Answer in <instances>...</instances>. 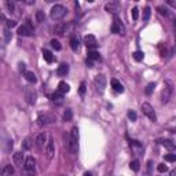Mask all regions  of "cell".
Returning <instances> with one entry per match:
<instances>
[{"label":"cell","instance_id":"cell-1","mask_svg":"<svg viewBox=\"0 0 176 176\" xmlns=\"http://www.w3.org/2000/svg\"><path fill=\"white\" fill-rule=\"evenodd\" d=\"M77 150H78V129L77 127H73L69 135V151L72 154H76Z\"/></svg>","mask_w":176,"mask_h":176},{"label":"cell","instance_id":"cell-2","mask_svg":"<svg viewBox=\"0 0 176 176\" xmlns=\"http://www.w3.org/2000/svg\"><path fill=\"white\" fill-rule=\"evenodd\" d=\"M66 15V8L61 4H55L50 11V17L55 21H59V19H62L63 17Z\"/></svg>","mask_w":176,"mask_h":176},{"label":"cell","instance_id":"cell-3","mask_svg":"<svg viewBox=\"0 0 176 176\" xmlns=\"http://www.w3.org/2000/svg\"><path fill=\"white\" fill-rule=\"evenodd\" d=\"M57 121V117L55 114L52 113H44V114H40L37 117V124L40 127H44V125H48V124H54Z\"/></svg>","mask_w":176,"mask_h":176},{"label":"cell","instance_id":"cell-4","mask_svg":"<svg viewBox=\"0 0 176 176\" xmlns=\"http://www.w3.org/2000/svg\"><path fill=\"white\" fill-rule=\"evenodd\" d=\"M172 91H173V86H172V83L167 81V83H165V86H164V88H163V91H161V102H163V103H167L168 100L171 99Z\"/></svg>","mask_w":176,"mask_h":176},{"label":"cell","instance_id":"cell-5","mask_svg":"<svg viewBox=\"0 0 176 176\" xmlns=\"http://www.w3.org/2000/svg\"><path fill=\"white\" fill-rule=\"evenodd\" d=\"M142 112H143V114H145L147 118H150L151 121H157V116H156V112H154L153 106L150 103H143L142 105Z\"/></svg>","mask_w":176,"mask_h":176},{"label":"cell","instance_id":"cell-6","mask_svg":"<svg viewBox=\"0 0 176 176\" xmlns=\"http://www.w3.org/2000/svg\"><path fill=\"white\" fill-rule=\"evenodd\" d=\"M55 154V143H54V138L50 136L48 138V142H47V146H45V156H47V160H51Z\"/></svg>","mask_w":176,"mask_h":176},{"label":"cell","instance_id":"cell-7","mask_svg":"<svg viewBox=\"0 0 176 176\" xmlns=\"http://www.w3.org/2000/svg\"><path fill=\"white\" fill-rule=\"evenodd\" d=\"M95 87L98 88V91L99 92H103L105 88H106V77L103 76V74H98V76L95 77Z\"/></svg>","mask_w":176,"mask_h":176},{"label":"cell","instance_id":"cell-8","mask_svg":"<svg viewBox=\"0 0 176 176\" xmlns=\"http://www.w3.org/2000/svg\"><path fill=\"white\" fill-rule=\"evenodd\" d=\"M112 33H116V35H124V28H122V23L120 22L117 15H114V21L113 25H112Z\"/></svg>","mask_w":176,"mask_h":176},{"label":"cell","instance_id":"cell-9","mask_svg":"<svg viewBox=\"0 0 176 176\" xmlns=\"http://www.w3.org/2000/svg\"><path fill=\"white\" fill-rule=\"evenodd\" d=\"M25 99L29 105H35L37 99V92L33 88H28L26 92H25Z\"/></svg>","mask_w":176,"mask_h":176},{"label":"cell","instance_id":"cell-10","mask_svg":"<svg viewBox=\"0 0 176 176\" xmlns=\"http://www.w3.org/2000/svg\"><path fill=\"white\" fill-rule=\"evenodd\" d=\"M3 149H4L6 153H10L13 150V139L7 135V132L3 134Z\"/></svg>","mask_w":176,"mask_h":176},{"label":"cell","instance_id":"cell-11","mask_svg":"<svg viewBox=\"0 0 176 176\" xmlns=\"http://www.w3.org/2000/svg\"><path fill=\"white\" fill-rule=\"evenodd\" d=\"M47 142H48V139H47V134L45 132H40L36 136V146L39 149H43L44 146H47Z\"/></svg>","mask_w":176,"mask_h":176},{"label":"cell","instance_id":"cell-12","mask_svg":"<svg viewBox=\"0 0 176 176\" xmlns=\"http://www.w3.org/2000/svg\"><path fill=\"white\" fill-rule=\"evenodd\" d=\"M105 10L107 11V13H112V14H116L120 11V4H118V1H110V3H106L105 4Z\"/></svg>","mask_w":176,"mask_h":176},{"label":"cell","instance_id":"cell-13","mask_svg":"<svg viewBox=\"0 0 176 176\" xmlns=\"http://www.w3.org/2000/svg\"><path fill=\"white\" fill-rule=\"evenodd\" d=\"M84 44L87 45V48L94 50V48H96L98 43H96V39H95V36H92V35H88V36L84 37Z\"/></svg>","mask_w":176,"mask_h":176},{"label":"cell","instance_id":"cell-14","mask_svg":"<svg viewBox=\"0 0 176 176\" xmlns=\"http://www.w3.org/2000/svg\"><path fill=\"white\" fill-rule=\"evenodd\" d=\"M35 167H36V160L32 157V156L26 157L25 163H23V168H25V171H35Z\"/></svg>","mask_w":176,"mask_h":176},{"label":"cell","instance_id":"cell-15","mask_svg":"<svg viewBox=\"0 0 176 176\" xmlns=\"http://www.w3.org/2000/svg\"><path fill=\"white\" fill-rule=\"evenodd\" d=\"M66 29H68V23H66V22H59V23L55 25L54 32L58 35V36H62V35H65Z\"/></svg>","mask_w":176,"mask_h":176},{"label":"cell","instance_id":"cell-16","mask_svg":"<svg viewBox=\"0 0 176 176\" xmlns=\"http://www.w3.org/2000/svg\"><path fill=\"white\" fill-rule=\"evenodd\" d=\"M18 33L21 35V36H30L32 33H33V29L29 26H26V25H22V26L18 28Z\"/></svg>","mask_w":176,"mask_h":176},{"label":"cell","instance_id":"cell-17","mask_svg":"<svg viewBox=\"0 0 176 176\" xmlns=\"http://www.w3.org/2000/svg\"><path fill=\"white\" fill-rule=\"evenodd\" d=\"M13 160H14V164H15V165H18V167H22L23 154L21 153V151H17V153H14V156H13Z\"/></svg>","mask_w":176,"mask_h":176},{"label":"cell","instance_id":"cell-18","mask_svg":"<svg viewBox=\"0 0 176 176\" xmlns=\"http://www.w3.org/2000/svg\"><path fill=\"white\" fill-rule=\"evenodd\" d=\"M112 87H113V90L116 91V92H118V94H122V92H124V87H122V84L118 81V80H116V78L112 80Z\"/></svg>","mask_w":176,"mask_h":176},{"label":"cell","instance_id":"cell-19","mask_svg":"<svg viewBox=\"0 0 176 176\" xmlns=\"http://www.w3.org/2000/svg\"><path fill=\"white\" fill-rule=\"evenodd\" d=\"M131 147L136 151L138 156H140V153H143V146L140 145V142H136V140H132L131 142Z\"/></svg>","mask_w":176,"mask_h":176},{"label":"cell","instance_id":"cell-20","mask_svg":"<svg viewBox=\"0 0 176 176\" xmlns=\"http://www.w3.org/2000/svg\"><path fill=\"white\" fill-rule=\"evenodd\" d=\"M69 72V66L66 63H62V65H59L58 66V74L59 76H66Z\"/></svg>","mask_w":176,"mask_h":176},{"label":"cell","instance_id":"cell-21","mask_svg":"<svg viewBox=\"0 0 176 176\" xmlns=\"http://www.w3.org/2000/svg\"><path fill=\"white\" fill-rule=\"evenodd\" d=\"M69 84H66L65 81H61L58 84V92H61V94H66V92H69Z\"/></svg>","mask_w":176,"mask_h":176},{"label":"cell","instance_id":"cell-22","mask_svg":"<svg viewBox=\"0 0 176 176\" xmlns=\"http://www.w3.org/2000/svg\"><path fill=\"white\" fill-rule=\"evenodd\" d=\"M43 57H44L45 62H48V63L54 62V55H52V52H51V51L44 50V51H43Z\"/></svg>","mask_w":176,"mask_h":176},{"label":"cell","instance_id":"cell-23","mask_svg":"<svg viewBox=\"0 0 176 176\" xmlns=\"http://www.w3.org/2000/svg\"><path fill=\"white\" fill-rule=\"evenodd\" d=\"M161 143H163V146L165 147V149L171 150V151H173V150L176 149V145L173 143V142H172V140H163Z\"/></svg>","mask_w":176,"mask_h":176},{"label":"cell","instance_id":"cell-24","mask_svg":"<svg viewBox=\"0 0 176 176\" xmlns=\"http://www.w3.org/2000/svg\"><path fill=\"white\" fill-rule=\"evenodd\" d=\"M14 173V167L13 165H6L1 171V175L3 176H11Z\"/></svg>","mask_w":176,"mask_h":176},{"label":"cell","instance_id":"cell-25","mask_svg":"<svg viewBox=\"0 0 176 176\" xmlns=\"http://www.w3.org/2000/svg\"><path fill=\"white\" fill-rule=\"evenodd\" d=\"M70 47H72L73 51L78 50V47H80V41H78V39H77L76 36H73L72 39H70Z\"/></svg>","mask_w":176,"mask_h":176},{"label":"cell","instance_id":"cell-26","mask_svg":"<svg viewBox=\"0 0 176 176\" xmlns=\"http://www.w3.org/2000/svg\"><path fill=\"white\" fill-rule=\"evenodd\" d=\"M25 78H26L29 83H36L37 78H36V74L33 72H25Z\"/></svg>","mask_w":176,"mask_h":176},{"label":"cell","instance_id":"cell-27","mask_svg":"<svg viewBox=\"0 0 176 176\" xmlns=\"http://www.w3.org/2000/svg\"><path fill=\"white\" fill-rule=\"evenodd\" d=\"M99 59H100L99 52H96V51H90L88 52V61H99Z\"/></svg>","mask_w":176,"mask_h":176},{"label":"cell","instance_id":"cell-28","mask_svg":"<svg viewBox=\"0 0 176 176\" xmlns=\"http://www.w3.org/2000/svg\"><path fill=\"white\" fill-rule=\"evenodd\" d=\"M32 146H33V143H32V139H30V138H26V139L22 142V149H23V150H30Z\"/></svg>","mask_w":176,"mask_h":176},{"label":"cell","instance_id":"cell-29","mask_svg":"<svg viewBox=\"0 0 176 176\" xmlns=\"http://www.w3.org/2000/svg\"><path fill=\"white\" fill-rule=\"evenodd\" d=\"M50 99L54 100V102H61V100H62V94L57 91V92H54L52 95H50Z\"/></svg>","mask_w":176,"mask_h":176},{"label":"cell","instance_id":"cell-30","mask_svg":"<svg viewBox=\"0 0 176 176\" xmlns=\"http://www.w3.org/2000/svg\"><path fill=\"white\" fill-rule=\"evenodd\" d=\"M143 57H145V54H143L142 51H135V52H134V59H135L136 62H140V61L143 59Z\"/></svg>","mask_w":176,"mask_h":176},{"label":"cell","instance_id":"cell-31","mask_svg":"<svg viewBox=\"0 0 176 176\" xmlns=\"http://www.w3.org/2000/svg\"><path fill=\"white\" fill-rule=\"evenodd\" d=\"M129 168H131L132 171L138 172V171H139V168H140V165H139V161H136V160H134V161H131V164H129Z\"/></svg>","mask_w":176,"mask_h":176},{"label":"cell","instance_id":"cell-32","mask_svg":"<svg viewBox=\"0 0 176 176\" xmlns=\"http://www.w3.org/2000/svg\"><path fill=\"white\" fill-rule=\"evenodd\" d=\"M3 36H4V40L6 43H8L10 40H11V32H10L8 28H6L4 30H3Z\"/></svg>","mask_w":176,"mask_h":176},{"label":"cell","instance_id":"cell-33","mask_svg":"<svg viewBox=\"0 0 176 176\" xmlns=\"http://www.w3.org/2000/svg\"><path fill=\"white\" fill-rule=\"evenodd\" d=\"M72 117H73L72 110H70V109H66V110H65V113H63V118H65L66 121H70V120H72Z\"/></svg>","mask_w":176,"mask_h":176},{"label":"cell","instance_id":"cell-34","mask_svg":"<svg viewBox=\"0 0 176 176\" xmlns=\"http://www.w3.org/2000/svg\"><path fill=\"white\" fill-rule=\"evenodd\" d=\"M36 19H37V22H44L45 21V15H44V13L43 11H37L36 13Z\"/></svg>","mask_w":176,"mask_h":176},{"label":"cell","instance_id":"cell-35","mask_svg":"<svg viewBox=\"0 0 176 176\" xmlns=\"http://www.w3.org/2000/svg\"><path fill=\"white\" fill-rule=\"evenodd\" d=\"M150 14H151L150 7H146V8L143 10V21H149V19H150Z\"/></svg>","mask_w":176,"mask_h":176},{"label":"cell","instance_id":"cell-36","mask_svg":"<svg viewBox=\"0 0 176 176\" xmlns=\"http://www.w3.org/2000/svg\"><path fill=\"white\" fill-rule=\"evenodd\" d=\"M154 88H156V84H154V83H150V84H147V87H146V90H145L146 95H151V92H153Z\"/></svg>","mask_w":176,"mask_h":176},{"label":"cell","instance_id":"cell-37","mask_svg":"<svg viewBox=\"0 0 176 176\" xmlns=\"http://www.w3.org/2000/svg\"><path fill=\"white\" fill-rule=\"evenodd\" d=\"M51 47H52V48H55V50L57 51H59L61 50V48H62V47H61V43H59L58 40H51Z\"/></svg>","mask_w":176,"mask_h":176},{"label":"cell","instance_id":"cell-38","mask_svg":"<svg viewBox=\"0 0 176 176\" xmlns=\"http://www.w3.org/2000/svg\"><path fill=\"white\" fill-rule=\"evenodd\" d=\"M165 161H168V163H175L176 161V154H167L165 156Z\"/></svg>","mask_w":176,"mask_h":176},{"label":"cell","instance_id":"cell-39","mask_svg":"<svg viewBox=\"0 0 176 176\" xmlns=\"http://www.w3.org/2000/svg\"><path fill=\"white\" fill-rule=\"evenodd\" d=\"M158 48H160V51H161V57H167V47H165L163 43L158 44Z\"/></svg>","mask_w":176,"mask_h":176},{"label":"cell","instance_id":"cell-40","mask_svg":"<svg viewBox=\"0 0 176 176\" xmlns=\"http://www.w3.org/2000/svg\"><path fill=\"white\" fill-rule=\"evenodd\" d=\"M128 118H129L131 121H136L138 116H136V113L134 112V110H129V112H128Z\"/></svg>","mask_w":176,"mask_h":176},{"label":"cell","instance_id":"cell-41","mask_svg":"<svg viewBox=\"0 0 176 176\" xmlns=\"http://www.w3.org/2000/svg\"><path fill=\"white\" fill-rule=\"evenodd\" d=\"M6 26L8 28V29H11V28L17 26V22H15V21H13V19H8V21H6Z\"/></svg>","mask_w":176,"mask_h":176},{"label":"cell","instance_id":"cell-42","mask_svg":"<svg viewBox=\"0 0 176 176\" xmlns=\"http://www.w3.org/2000/svg\"><path fill=\"white\" fill-rule=\"evenodd\" d=\"M6 7L8 8L10 13H13L14 10H15V6H14V3H11V1H6Z\"/></svg>","mask_w":176,"mask_h":176},{"label":"cell","instance_id":"cell-43","mask_svg":"<svg viewBox=\"0 0 176 176\" xmlns=\"http://www.w3.org/2000/svg\"><path fill=\"white\" fill-rule=\"evenodd\" d=\"M157 169H158V172H161V173H164V172L168 171V168H167V165H165V164H160V165L157 167Z\"/></svg>","mask_w":176,"mask_h":176},{"label":"cell","instance_id":"cell-44","mask_svg":"<svg viewBox=\"0 0 176 176\" xmlns=\"http://www.w3.org/2000/svg\"><path fill=\"white\" fill-rule=\"evenodd\" d=\"M138 17H139V10L135 7V8H132V18L136 21V19H138Z\"/></svg>","mask_w":176,"mask_h":176},{"label":"cell","instance_id":"cell-45","mask_svg":"<svg viewBox=\"0 0 176 176\" xmlns=\"http://www.w3.org/2000/svg\"><path fill=\"white\" fill-rule=\"evenodd\" d=\"M158 11H160V14H161V15H165V17H168V15H169L168 10L164 8V7H158Z\"/></svg>","mask_w":176,"mask_h":176},{"label":"cell","instance_id":"cell-46","mask_svg":"<svg viewBox=\"0 0 176 176\" xmlns=\"http://www.w3.org/2000/svg\"><path fill=\"white\" fill-rule=\"evenodd\" d=\"M78 92H80L81 96L86 94V83H81V84H80V90H78Z\"/></svg>","mask_w":176,"mask_h":176},{"label":"cell","instance_id":"cell-47","mask_svg":"<svg viewBox=\"0 0 176 176\" xmlns=\"http://www.w3.org/2000/svg\"><path fill=\"white\" fill-rule=\"evenodd\" d=\"M19 72H25V63H19Z\"/></svg>","mask_w":176,"mask_h":176},{"label":"cell","instance_id":"cell-48","mask_svg":"<svg viewBox=\"0 0 176 176\" xmlns=\"http://www.w3.org/2000/svg\"><path fill=\"white\" fill-rule=\"evenodd\" d=\"M26 176H36L35 171H26Z\"/></svg>","mask_w":176,"mask_h":176},{"label":"cell","instance_id":"cell-49","mask_svg":"<svg viewBox=\"0 0 176 176\" xmlns=\"http://www.w3.org/2000/svg\"><path fill=\"white\" fill-rule=\"evenodd\" d=\"M173 30H175V39H176V19H173Z\"/></svg>","mask_w":176,"mask_h":176},{"label":"cell","instance_id":"cell-50","mask_svg":"<svg viewBox=\"0 0 176 176\" xmlns=\"http://www.w3.org/2000/svg\"><path fill=\"white\" fill-rule=\"evenodd\" d=\"M25 3H26V4H35V0H26Z\"/></svg>","mask_w":176,"mask_h":176},{"label":"cell","instance_id":"cell-51","mask_svg":"<svg viewBox=\"0 0 176 176\" xmlns=\"http://www.w3.org/2000/svg\"><path fill=\"white\" fill-rule=\"evenodd\" d=\"M171 176H176V169H173V171L171 172Z\"/></svg>","mask_w":176,"mask_h":176},{"label":"cell","instance_id":"cell-52","mask_svg":"<svg viewBox=\"0 0 176 176\" xmlns=\"http://www.w3.org/2000/svg\"><path fill=\"white\" fill-rule=\"evenodd\" d=\"M84 176H92V175H91L90 172H86V173H84Z\"/></svg>","mask_w":176,"mask_h":176},{"label":"cell","instance_id":"cell-53","mask_svg":"<svg viewBox=\"0 0 176 176\" xmlns=\"http://www.w3.org/2000/svg\"><path fill=\"white\" fill-rule=\"evenodd\" d=\"M61 176H65V175H61Z\"/></svg>","mask_w":176,"mask_h":176}]
</instances>
